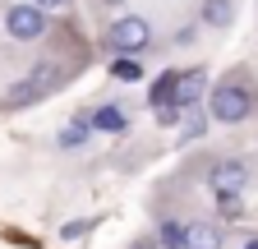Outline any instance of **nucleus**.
Segmentation results:
<instances>
[{"mask_svg": "<svg viewBox=\"0 0 258 249\" xmlns=\"http://www.w3.org/2000/svg\"><path fill=\"white\" fill-rule=\"evenodd\" d=\"M208 111L217 125H240L253 115V88L244 79H221L217 88H208Z\"/></svg>", "mask_w": 258, "mask_h": 249, "instance_id": "f257e3e1", "label": "nucleus"}, {"mask_svg": "<svg viewBox=\"0 0 258 249\" xmlns=\"http://www.w3.org/2000/svg\"><path fill=\"white\" fill-rule=\"evenodd\" d=\"M106 46H111L115 55H139V51H148V46H152V23L139 19V14L115 19V23L106 28Z\"/></svg>", "mask_w": 258, "mask_h": 249, "instance_id": "f03ea898", "label": "nucleus"}, {"mask_svg": "<svg viewBox=\"0 0 258 249\" xmlns=\"http://www.w3.org/2000/svg\"><path fill=\"white\" fill-rule=\"evenodd\" d=\"M5 33L14 42H37V37H46V10H37V5H10Z\"/></svg>", "mask_w": 258, "mask_h": 249, "instance_id": "7ed1b4c3", "label": "nucleus"}, {"mask_svg": "<svg viewBox=\"0 0 258 249\" xmlns=\"http://www.w3.org/2000/svg\"><path fill=\"white\" fill-rule=\"evenodd\" d=\"M208 184H212L217 194H240L244 184H249V166L235 162V157H221V162L208 166Z\"/></svg>", "mask_w": 258, "mask_h": 249, "instance_id": "20e7f679", "label": "nucleus"}, {"mask_svg": "<svg viewBox=\"0 0 258 249\" xmlns=\"http://www.w3.org/2000/svg\"><path fill=\"white\" fill-rule=\"evenodd\" d=\"M203 97H208V70H184V74H175V102H180V111L199 106Z\"/></svg>", "mask_w": 258, "mask_h": 249, "instance_id": "39448f33", "label": "nucleus"}, {"mask_svg": "<svg viewBox=\"0 0 258 249\" xmlns=\"http://www.w3.org/2000/svg\"><path fill=\"white\" fill-rule=\"evenodd\" d=\"M221 244H226L221 226H212V222H189V226H184V244H180V249H221Z\"/></svg>", "mask_w": 258, "mask_h": 249, "instance_id": "423d86ee", "label": "nucleus"}, {"mask_svg": "<svg viewBox=\"0 0 258 249\" xmlns=\"http://www.w3.org/2000/svg\"><path fill=\"white\" fill-rule=\"evenodd\" d=\"M88 125L92 130H102V134H124V111H120V102H106V106H97L92 115H88Z\"/></svg>", "mask_w": 258, "mask_h": 249, "instance_id": "0eeeda50", "label": "nucleus"}, {"mask_svg": "<svg viewBox=\"0 0 258 249\" xmlns=\"http://www.w3.org/2000/svg\"><path fill=\"white\" fill-rule=\"evenodd\" d=\"M208 134V115L199 111V106H189L184 115H180V143H199Z\"/></svg>", "mask_w": 258, "mask_h": 249, "instance_id": "6e6552de", "label": "nucleus"}, {"mask_svg": "<svg viewBox=\"0 0 258 249\" xmlns=\"http://www.w3.org/2000/svg\"><path fill=\"white\" fill-rule=\"evenodd\" d=\"M231 19H235V5H231V0H203V23L208 28H226Z\"/></svg>", "mask_w": 258, "mask_h": 249, "instance_id": "1a4fd4ad", "label": "nucleus"}, {"mask_svg": "<svg viewBox=\"0 0 258 249\" xmlns=\"http://www.w3.org/2000/svg\"><path fill=\"white\" fill-rule=\"evenodd\" d=\"M0 102H5L10 111H19V106H32V102H42V97H37V88H32V83L23 79V83H14V88H5V97H0Z\"/></svg>", "mask_w": 258, "mask_h": 249, "instance_id": "9d476101", "label": "nucleus"}, {"mask_svg": "<svg viewBox=\"0 0 258 249\" xmlns=\"http://www.w3.org/2000/svg\"><path fill=\"white\" fill-rule=\"evenodd\" d=\"M111 74L124 79V83H134V79H143V65H139V55H115L111 60Z\"/></svg>", "mask_w": 258, "mask_h": 249, "instance_id": "9b49d317", "label": "nucleus"}, {"mask_svg": "<svg viewBox=\"0 0 258 249\" xmlns=\"http://www.w3.org/2000/svg\"><path fill=\"white\" fill-rule=\"evenodd\" d=\"M88 130H92L88 120H70V125L60 130V148H79V143H88Z\"/></svg>", "mask_w": 258, "mask_h": 249, "instance_id": "f8f14e48", "label": "nucleus"}, {"mask_svg": "<svg viewBox=\"0 0 258 249\" xmlns=\"http://www.w3.org/2000/svg\"><path fill=\"white\" fill-rule=\"evenodd\" d=\"M157 244L180 249V244H184V226H180V222H161V231H157Z\"/></svg>", "mask_w": 258, "mask_h": 249, "instance_id": "ddd939ff", "label": "nucleus"}, {"mask_svg": "<svg viewBox=\"0 0 258 249\" xmlns=\"http://www.w3.org/2000/svg\"><path fill=\"white\" fill-rule=\"evenodd\" d=\"M217 212H226V217H240V194H217Z\"/></svg>", "mask_w": 258, "mask_h": 249, "instance_id": "4468645a", "label": "nucleus"}, {"mask_svg": "<svg viewBox=\"0 0 258 249\" xmlns=\"http://www.w3.org/2000/svg\"><path fill=\"white\" fill-rule=\"evenodd\" d=\"M134 249H161V244H157V235H143V240H134Z\"/></svg>", "mask_w": 258, "mask_h": 249, "instance_id": "2eb2a0df", "label": "nucleus"}, {"mask_svg": "<svg viewBox=\"0 0 258 249\" xmlns=\"http://www.w3.org/2000/svg\"><path fill=\"white\" fill-rule=\"evenodd\" d=\"M32 5H37V10H60L64 0H32Z\"/></svg>", "mask_w": 258, "mask_h": 249, "instance_id": "dca6fc26", "label": "nucleus"}, {"mask_svg": "<svg viewBox=\"0 0 258 249\" xmlns=\"http://www.w3.org/2000/svg\"><path fill=\"white\" fill-rule=\"evenodd\" d=\"M244 249H258V240H244Z\"/></svg>", "mask_w": 258, "mask_h": 249, "instance_id": "f3484780", "label": "nucleus"}, {"mask_svg": "<svg viewBox=\"0 0 258 249\" xmlns=\"http://www.w3.org/2000/svg\"><path fill=\"white\" fill-rule=\"evenodd\" d=\"M106 5H124V0H106Z\"/></svg>", "mask_w": 258, "mask_h": 249, "instance_id": "a211bd4d", "label": "nucleus"}]
</instances>
